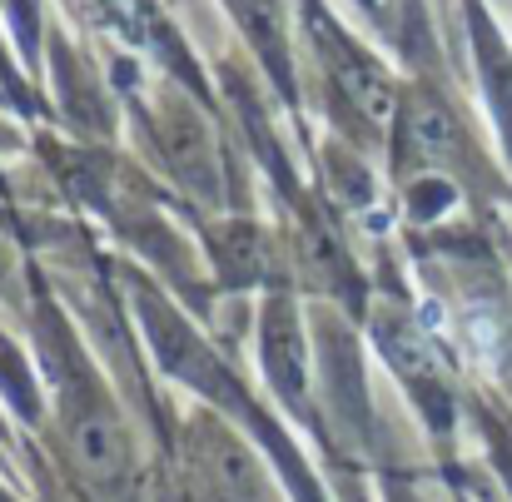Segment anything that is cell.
<instances>
[{"label": "cell", "mask_w": 512, "mask_h": 502, "mask_svg": "<svg viewBox=\"0 0 512 502\" xmlns=\"http://www.w3.org/2000/svg\"><path fill=\"white\" fill-rule=\"evenodd\" d=\"M45 353L55 358V378H60L55 383V423H60V448H65L75 478L85 483V493H95V502H140L135 438H130L110 388L90 373L75 338L60 324L50 329Z\"/></svg>", "instance_id": "6da1fadb"}, {"label": "cell", "mask_w": 512, "mask_h": 502, "mask_svg": "<svg viewBox=\"0 0 512 502\" xmlns=\"http://www.w3.org/2000/svg\"><path fill=\"white\" fill-rule=\"evenodd\" d=\"M234 15H239V25L254 35V45H259V55L269 60V70H279L284 75V55H279V35H284V20H279V0H224Z\"/></svg>", "instance_id": "7a4b0ae2"}]
</instances>
